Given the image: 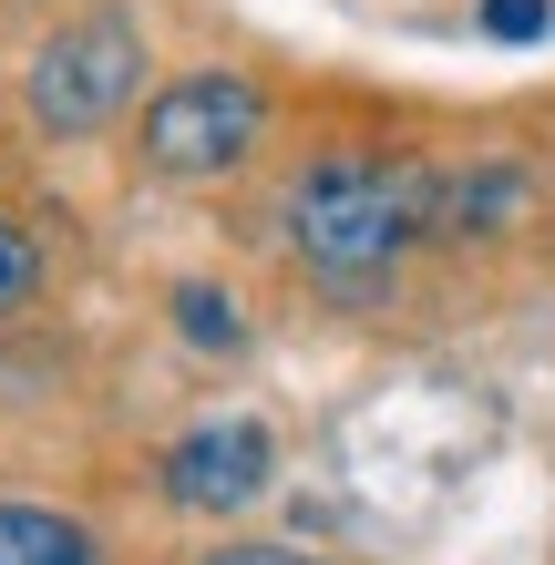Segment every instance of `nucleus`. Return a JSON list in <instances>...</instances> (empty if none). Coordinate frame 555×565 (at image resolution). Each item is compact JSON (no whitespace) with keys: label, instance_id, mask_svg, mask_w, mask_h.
Returning a JSON list of instances; mask_svg holds the SVG:
<instances>
[{"label":"nucleus","instance_id":"nucleus-6","mask_svg":"<svg viewBox=\"0 0 555 565\" xmlns=\"http://www.w3.org/2000/svg\"><path fill=\"white\" fill-rule=\"evenodd\" d=\"M0 565H104V545L52 504H0Z\"/></svg>","mask_w":555,"mask_h":565},{"label":"nucleus","instance_id":"nucleus-2","mask_svg":"<svg viewBox=\"0 0 555 565\" xmlns=\"http://www.w3.org/2000/svg\"><path fill=\"white\" fill-rule=\"evenodd\" d=\"M135 93H145V31L124 11H83V21H62L52 42L31 52V124L62 135V145L104 135Z\"/></svg>","mask_w":555,"mask_h":565},{"label":"nucleus","instance_id":"nucleus-8","mask_svg":"<svg viewBox=\"0 0 555 565\" xmlns=\"http://www.w3.org/2000/svg\"><path fill=\"white\" fill-rule=\"evenodd\" d=\"M31 288H42V247H31L21 226H0V319H11Z\"/></svg>","mask_w":555,"mask_h":565},{"label":"nucleus","instance_id":"nucleus-1","mask_svg":"<svg viewBox=\"0 0 555 565\" xmlns=\"http://www.w3.org/2000/svg\"><path fill=\"white\" fill-rule=\"evenodd\" d=\"M433 216H442V175L402 154H319L288 185V237L330 298H371L412 257V237H433Z\"/></svg>","mask_w":555,"mask_h":565},{"label":"nucleus","instance_id":"nucleus-3","mask_svg":"<svg viewBox=\"0 0 555 565\" xmlns=\"http://www.w3.org/2000/svg\"><path fill=\"white\" fill-rule=\"evenodd\" d=\"M257 124H268V104H257L247 73H185L166 93H145V164L175 185H206L257 145Z\"/></svg>","mask_w":555,"mask_h":565},{"label":"nucleus","instance_id":"nucleus-10","mask_svg":"<svg viewBox=\"0 0 555 565\" xmlns=\"http://www.w3.org/2000/svg\"><path fill=\"white\" fill-rule=\"evenodd\" d=\"M206 565H309V555H288V545H226V555H206Z\"/></svg>","mask_w":555,"mask_h":565},{"label":"nucleus","instance_id":"nucleus-5","mask_svg":"<svg viewBox=\"0 0 555 565\" xmlns=\"http://www.w3.org/2000/svg\"><path fill=\"white\" fill-rule=\"evenodd\" d=\"M535 206V185H525V164H463V175H442V237H494V226H514Z\"/></svg>","mask_w":555,"mask_h":565},{"label":"nucleus","instance_id":"nucleus-7","mask_svg":"<svg viewBox=\"0 0 555 565\" xmlns=\"http://www.w3.org/2000/svg\"><path fill=\"white\" fill-rule=\"evenodd\" d=\"M175 319H185V340H195V350H237V340H247L237 309H226L216 288H175Z\"/></svg>","mask_w":555,"mask_h":565},{"label":"nucleus","instance_id":"nucleus-9","mask_svg":"<svg viewBox=\"0 0 555 565\" xmlns=\"http://www.w3.org/2000/svg\"><path fill=\"white\" fill-rule=\"evenodd\" d=\"M545 11L555 0H483V31L494 42H545Z\"/></svg>","mask_w":555,"mask_h":565},{"label":"nucleus","instance_id":"nucleus-4","mask_svg":"<svg viewBox=\"0 0 555 565\" xmlns=\"http://www.w3.org/2000/svg\"><path fill=\"white\" fill-rule=\"evenodd\" d=\"M268 462H278L268 422L226 412V422H195L185 443L166 452V493H175L185 514H247L257 493H268Z\"/></svg>","mask_w":555,"mask_h":565}]
</instances>
